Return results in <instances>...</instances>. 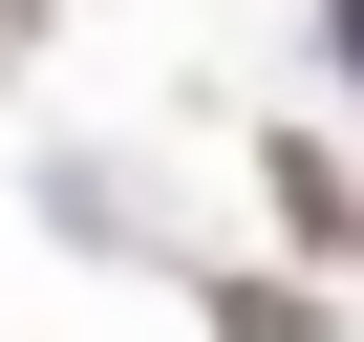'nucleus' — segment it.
<instances>
[{
	"mask_svg": "<svg viewBox=\"0 0 364 342\" xmlns=\"http://www.w3.org/2000/svg\"><path fill=\"white\" fill-rule=\"evenodd\" d=\"M343 65H364V0H343Z\"/></svg>",
	"mask_w": 364,
	"mask_h": 342,
	"instance_id": "obj_1",
	"label": "nucleus"
},
{
	"mask_svg": "<svg viewBox=\"0 0 364 342\" xmlns=\"http://www.w3.org/2000/svg\"><path fill=\"white\" fill-rule=\"evenodd\" d=\"M343 236H364V214H343Z\"/></svg>",
	"mask_w": 364,
	"mask_h": 342,
	"instance_id": "obj_2",
	"label": "nucleus"
}]
</instances>
